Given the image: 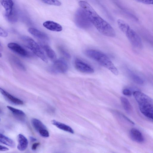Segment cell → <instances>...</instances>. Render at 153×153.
Returning <instances> with one entry per match:
<instances>
[{
    "instance_id": "obj_30",
    "label": "cell",
    "mask_w": 153,
    "mask_h": 153,
    "mask_svg": "<svg viewBox=\"0 0 153 153\" xmlns=\"http://www.w3.org/2000/svg\"><path fill=\"white\" fill-rule=\"evenodd\" d=\"M9 150V149L4 146L0 145V151H7Z\"/></svg>"
},
{
    "instance_id": "obj_27",
    "label": "cell",
    "mask_w": 153,
    "mask_h": 153,
    "mask_svg": "<svg viewBox=\"0 0 153 153\" xmlns=\"http://www.w3.org/2000/svg\"><path fill=\"white\" fill-rule=\"evenodd\" d=\"M7 32L0 27V36L2 37H6L7 36Z\"/></svg>"
},
{
    "instance_id": "obj_33",
    "label": "cell",
    "mask_w": 153,
    "mask_h": 153,
    "mask_svg": "<svg viewBox=\"0 0 153 153\" xmlns=\"http://www.w3.org/2000/svg\"><path fill=\"white\" fill-rule=\"evenodd\" d=\"M2 56V55L1 53L0 52V57H1Z\"/></svg>"
},
{
    "instance_id": "obj_12",
    "label": "cell",
    "mask_w": 153,
    "mask_h": 153,
    "mask_svg": "<svg viewBox=\"0 0 153 153\" xmlns=\"http://www.w3.org/2000/svg\"><path fill=\"white\" fill-rule=\"evenodd\" d=\"M131 138L133 141L138 143H141L144 140V137L141 133L137 129L132 128L130 131Z\"/></svg>"
},
{
    "instance_id": "obj_34",
    "label": "cell",
    "mask_w": 153,
    "mask_h": 153,
    "mask_svg": "<svg viewBox=\"0 0 153 153\" xmlns=\"http://www.w3.org/2000/svg\"><path fill=\"white\" fill-rule=\"evenodd\" d=\"M1 112V110L0 109V114Z\"/></svg>"
},
{
    "instance_id": "obj_36",
    "label": "cell",
    "mask_w": 153,
    "mask_h": 153,
    "mask_svg": "<svg viewBox=\"0 0 153 153\" xmlns=\"http://www.w3.org/2000/svg\"></svg>"
},
{
    "instance_id": "obj_4",
    "label": "cell",
    "mask_w": 153,
    "mask_h": 153,
    "mask_svg": "<svg viewBox=\"0 0 153 153\" xmlns=\"http://www.w3.org/2000/svg\"><path fill=\"white\" fill-rule=\"evenodd\" d=\"M121 30L125 33L131 44L136 48H142L143 44L138 34L124 21L119 19L117 21Z\"/></svg>"
},
{
    "instance_id": "obj_15",
    "label": "cell",
    "mask_w": 153,
    "mask_h": 153,
    "mask_svg": "<svg viewBox=\"0 0 153 153\" xmlns=\"http://www.w3.org/2000/svg\"><path fill=\"white\" fill-rule=\"evenodd\" d=\"M1 3L5 10L4 15L10 14L13 10L14 3L12 0H0Z\"/></svg>"
},
{
    "instance_id": "obj_18",
    "label": "cell",
    "mask_w": 153,
    "mask_h": 153,
    "mask_svg": "<svg viewBox=\"0 0 153 153\" xmlns=\"http://www.w3.org/2000/svg\"><path fill=\"white\" fill-rule=\"evenodd\" d=\"M51 123L52 124L60 129L72 134L74 133V131L73 129L70 126L65 124L60 123L55 120H52Z\"/></svg>"
},
{
    "instance_id": "obj_22",
    "label": "cell",
    "mask_w": 153,
    "mask_h": 153,
    "mask_svg": "<svg viewBox=\"0 0 153 153\" xmlns=\"http://www.w3.org/2000/svg\"><path fill=\"white\" fill-rule=\"evenodd\" d=\"M6 19L9 22L14 23L17 21L18 16L16 12L13 9L10 14L8 15H4Z\"/></svg>"
},
{
    "instance_id": "obj_20",
    "label": "cell",
    "mask_w": 153,
    "mask_h": 153,
    "mask_svg": "<svg viewBox=\"0 0 153 153\" xmlns=\"http://www.w3.org/2000/svg\"><path fill=\"white\" fill-rule=\"evenodd\" d=\"M122 104L125 110L127 112H130L132 110L131 105L128 100L124 97L120 98Z\"/></svg>"
},
{
    "instance_id": "obj_8",
    "label": "cell",
    "mask_w": 153,
    "mask_h": 153,
    "mask_svg": "<svg viewBox=\"0 0 153 153\" xmlns=\"http://www.w3.org/2000/svg\"><path fill=\"white\" fill-rule=\"evenodd\" d=\"M74 66L77 70L82 73L91 74L94 71V69L90 65L78 59L75 60Z\"/></svg>"
},
{
    "instance_id": "obj_9",
    "label": "cell",
    "mask_w": 153,
    "mask_h": 153,
    "mask_svg": "<svg viewBox=\"0 0 153 153\" xmlns=\"http://www.w3.org/2000/svg\"><path fill=\"white\" fill-rule=\"evenodd\" d=\"M28 30L29 33L39 39L41 43H46L49 41L48 36L45 33L32 27L29 28Z\"/></svg>"
},
{
    "instance_id": "obj_19",
    "label": "cell",
    "mask_w": 153,
    "mask_h": 153,
    "mask_svg": "<svg viewBox=\"0 0 153 153\" xmlns=\"http://www.w3.org/2000/svg\"><path fill=\"white\" fill-rule=\"evenodd\" d=\"M0 142L12 148H14L16 146L15 143L13 140L1 133H0Z\"/></svg>"
},
{
    "instance_id": "obj_17",
    "label": "cell",
    "mask_w": 153,
    "mask_h": 153,
    "mask_svg": "<svg viewBox=\"0 0 153 153\" xmlns=\"http://www.w3.org/2000/svg\"><path fill=\"white\" fill-rule=\"evenodd\" d=\"M31 123L34 128L39 133L47 128L44 124L39 120L33 118Z\"/></svg>"
},
{
    "instance_id": "obj_10",
    "label": "cell",
    "mask_w": 153,
    "mask_h": 153,
    "mask_svg": "<svg viewBox=\"0 0 153 153\" xmlns=\"http://www.w3.org/2000/svg\"><path fill=\"white\" fill-rule=\"evenodd\" d=\"M8 47L16 53L23 56L28 55L27 51L19 45L14 42H10L7 44Z\"/></svg>"
},
{
    "instance_id": "obj_1",
    "label": "cell",
    "mask_w": 153,
    "mask_h": 153,
    "mask_svg": "<svg viewBox=\"0 0 153 153\" xmlns=\"http://www.w3.org/2000/svg\"><path fill=\"white\" fill-rule=\"evenodd\" d=\"M79 3L91 24L100 33L109 37L115 36V31L112 27L101 18L89 3L84 1H80Z\"/></svg>"
},
{
    "instance_id": "obj_31",
    "label": "cell",
    "mask_w": 153,
    "mask_h": 153,
    "mask_svg": "<svg viewBox=\"0 0 153 153\" xmlns=\"http://www.w3.org/2000/svg\"><path fill=\"white\" fill-rule=\"evenodd\" d=\"M39 145V143H34L32 146V149L33 150H35Z\"/></svg>"
},
{
    "instance_id": "obj_32",
    "label": "cell",
    "mask_w": 153,
    "mask_h": 153,
    "mask_svg": "<svg viewBox=\"0 0 153 153\" xmlns=\"http://www.w3.org/2000/svg\"><path fill=\"white\" fill-rule=\"evenodd\" d=\"M30 139L31 141H34L36 140V138H35L34 137H30Z\"/></svg>"
},
{
    "instance_id": "obj_2",
    "label": "cell",
    "mask_w": 153,
    "mask_h": 153,
    "mask_svg": "<svg viewBox=\"0 0 153 153\" xmlns=\"http://www.w3.org/2000/svg\"><path fill=\"white\" fill-rule=\"evenodd\" d=\"M133 95L138 104L140 112L146 117L152 120L153 100L149 96L138 91L133 93Z\"/></svg>"
},
{
    "instance_id": "obj_13",
    "label": "cell",
    "mask_w": 153,
    "mask_h": 153,
    "mask_svg": "<svg viewBox=\"0 0 153 153\" xmlns=\"http://www.w3.org/2000/svg\"><path fill=\"white\" fill-rule=\"evenodd\" d=\"M43 26L48 29L53 31L59 32L62 28L59 24L52 21H48L44 22Z\"/></svg>"
},
{
    "instance_id": "obj_7",
    "label": "cell",
    "mask_w": 153,
    "mask_h": 153,
    "mask_svg": "<svg viewBox=\"0 0 153 153\" xmlns=\"http://www.w3.org/2000/svg\"><path fill=\"white\" fill-rule=\"evenodd\" d=\"M68 69V65L66 61L63 59H59L54 61L50 70L54 73H64Z\"/></svg>"
},
{
    "instance_id": "obj_23",
    "label": "cell",
    "mask_w": 153,
    "mask_h": 153,
    "mask_svg": "<svg viewBox=\"0 0 153 153\" xmlns=\"http://www.w3.org/2000/svg\"><path fill=\"white\" fill-rule=\"evenodd\" d=\"M7 108L14 114L19 116L25 117V113L22 110L14 108L10 106H7Z\"/></svg>"
},
{
    "instance_id": "obj_3",
    "label": "cell",
    "mask_w": 153,
    "mask_h": 153,
    "mask_svg": "<svg viewBox=\"0 0 153 153\" xmlns=\"http://www.w3.org/2000/svg\"><path fill=\"white\" fill-rule=\"evenodd\" d=\"M86 55L110 71L114 75L119 74L118 70L110 59L103 53L94 49H88L85 51Z\"/></svg>"
},
{
    "instance_id": "obj_11",
    "label": "cell",
    "mask_w": 153,
    "mask_h": 153,
    "mask_svg": "<svg viewBox=\"0 0 153 153\" xmlns=\"http://www.w3.org/2000/svg\"><path fill=\"white\" fill-rule=\"evenodd\" d=\"M0 92L10 101L14 104L17 105H22L23 104V102L22 101L13 96L1 87H0Z\"/></svg>"
},
{
    "instance_id": "obj_26",
    "label": "cell",
    "mask_w": 153,
    "mask_h": 153,
    "mask_svg": "<svg viewBox=\"0 0 153 153\" xmlns=\"http://www.w3.org/2000/svg\"><path fill=\"white\" fill-rule=\"evenodd\" d=\"M59 50L61 53L65 57L67 58H70V54L64 48H60Z\"/></svg>"
},
{
    "instance_id": "obj_16",
    "label": "cell",
    "mask_w": 153,
    "mask_h": 153,
    "mask_svg": "<svg viewBox=\"0 0 153 153\" xmlns=\"http://www.w3.org/2000/svg\"><path fill=\"white\" fill-rule=\"evenodd\" d=\"M40 44L48 57L52 61H55L56 60V56L53 50L45 43H40Z\"/></svg>"
},
{
    "instance_id": "obj_29",
    "label": "cell",
    "mask_w": 153,
    "mask_h": 153,
    "mask_svg": "<svg viewBox=\"0 0 153 153\" xmlns=\"http://www.w3.org/2000/svg\"><path fill=\"white\" fill-rule=\"evenodd\" d=\"M120 115L122 116V117L125 120H127L131 124L134 125V123L130 119H129L127 117L125 116L124 115L121 114Z\"/></svg>"
},
{
    "instance_id": "obj_25",
    "label": "cell",
    "mask_w": 153,
    "mask_h": 153,
    "mask_svg": "<svg viewBox=\"0 0 153 153\" xmlns=\"http://www.w3.org/2000/svg\"><path fill=\"white\" fill-rule=\"evenodd\" d=\"M138 2L147 4H152L153 0H134Z\"/></svg>"
},
{
    "instance_id": "obj_21",
    "label": "cell",
    "mask_w": 153,
    "mask_h": 153,
    "mask_svg": "<svg viewBox=\"0 0 153 153\" xmlns=\"http://www.w3.org/2000/svg\"><path fill=\"white\" fill-rule=\"evenodd\" d=\"M128 71L129 76L134 82L140 85H142L143 84V80L139 76L132 72L129 70H128Z\"/></svg>"
},
{
    "instance_id": "obj_24",
    "label": "cell",
    "mask_w": 153,
    "mask_h": 153,
    "mask_svg": "<svg viewBox=\"0 0 153 153\" xmlns=\"http://www.w3.org/2000/svg\"><path fill=\"white\" fill-rule=\"evenodd\" d=\"M44 3L47 4L57 6L61 5V3L58 0H40Z\"/></svg>"
},
{
    "instance_id": "obj_5",
    "label": "cell",
    "mask_w": 153,
    "mask_h": 153,
    "mask_svg": "<svg viewBox=\"0 0 153 153\" xmlns=\"http://www.w3.org/2000/svg\"><path fill=\"white\" fill-rule=\"evenodd\" d=\"M23 38L25 43L28 48L43 61L48 62V59L43 51L36 42L28 37L24 36Z\"/></svg>"
},
{
    "instance_id": "obj_28",
    "label": "cell",
    "mask_w": 153,
    "mask_h": 153,
    "mask_svg": "<svg viewBox=\"0 0 153 153\" xmlns=\"http://www.w3.org/2000/svg\"><path fill=\"white\" fill-rule=\"evenodd\" d=\"M123 94L126 96H130L131 95V92L129 89H124L122 91Z\"/></svg>"
},
{
    "instance_id": "obj_14",
    "label": "cell",
    "mask_w": 153,
    "mask_h": 153,
    "mask_svg": "<svg viewBox=\"0 0 153 153\" xmlns=\"http://www.w3.org/2000/svg\"><path fill=\"white\" fill-rule=\"evenodd\" d=\"M18 142L17 146L18 149L21 151L25 150L28 145V141L27 138L22 134H19L17 136Z\"/></svg>"
},
{
    "instance_id": "obj_6",
    "label": "cell",
    "mask_w": 153,
    "mask_h": 153,
    "mask_svg": "<svg viewBox=\"0 0 153 153\" xmlns=\"http://www.w3.org/2000/svg\"><path fill=\"white\" fill-rule=\"evenodd\" d=\"M75 22L77 26L83 29L90 27L92 24L81 8L78 9L75 15Z\"/></svg>"
},
{
    "instance_id": "obj_35",
    "label": "cell",
    "mask_w": 153,
    "mask_h": 153,
    "mask_svg": "<svg viewBox=\"0 0 153 153\" xmlns=\"http://www.w3.org/2000/svg\"></svg>"
}]
</instances>
